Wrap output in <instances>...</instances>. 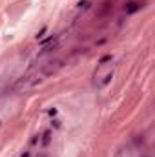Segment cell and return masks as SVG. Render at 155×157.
<instances>
[{
    "label": "cell",
    "instance_id": "cell-7",
    "mask_svg": "<svg viewBox=\"0 0 155 157\" xmlns=\"http://www.w3.org/2000/svg\"><path fill=\"white\" fill-rule=\"evenodd\" d=\"M20 157H31V150L28 148V150H24L22 154H20Z\"/></svg>",
    "mask_w": 155,
    "mask_h": 157
},
{
    "label": "cell",
    "instance_id": "cell-3",
    "mask_svg": "<svg viewBox=\"0 0 155 157\" xmlns=\"http://www.w3.org/2000/svg\"><path fill=\"white\" fill-rule=\"evenodd\" d=\"M89 0H82V2H78V9H82V11H86L88 7H89Z\"/></svg>",
    "mask_w": 155,
    "mask_h": 157
},
{
    "label": "cell",
    "instance_id": "cell-1",
    "mask_svg": "<svg viewBox=\"0 0 155 157\" xmlns=\"http://www.w3.org/2000/svg\"><path fill=\"white\" fill-rule=\"evenodd\" d=\"M51 139H53V130H51V128H47V130L40 135V141H39L40 146H42V148H47V146H49V143H51Z\"/></svg>",
    "mask_w": 155,
    "mask_h": 157
},
{
    "label": "cell",
    "instance_id": "cell-8",
    "mask_svg": "<svg viewBox=\"0 0 155 157\" xmlns=\"http://www.w3.org/2000/svg\"><path fill=\"white\" fill-rule=\"evenodd\" d=\"M40 157H46V155H40Z\"/></svg>",
    "mask_w": 155,
    "mask_h": 157
},
{
    "label": "cell",
    "instance_id": "cell-5",
    "mask_svg": "<svg viewBox=\"0 0 155 157\" xmlns=\"http://www.w3.org/2000/svg\"><path fill=\"white\" fill-rule=\"evenodd\" d=\"M60 126V121L59 119H55V121H51V130H57Z\"/></svg>",
    "mask_w": 155,
    "mask_h": 157
},
{
    "label": "cell",
    "instance_id": "cell-2",
    "mask_svg": "<svg viewBox=\"0 0 155 157\" xmlns=\"http://www.w3.org/2000/svg\"><path fill=\"white\" fill-rule=\"evenodd\" d=\"M137 11H141V2H128L126 7H124V13L130 17V15H135Z\"/></svg>",
    "mask_w": 155,
    "mask_h": 157
},
{
    "label": "cell",
    "instance_id": "cell-4",
    "mask_svg": "<svg viewBox=\"0 0 155 157\" xmlns=\"http://www.w3.org/2000/svg\"><path fill=\"white\" fill-rule=\"evenodd\" d=\"M46 31H47V26H44V28H42V29H40L39 33H37V40H39V39H42V37H44V33H46Z\"/></svg>",
    "mask_w": 155,
    "mask_h": 157
},
{
    "label": "cell",
    "instance_id": "cell-6",
    "mask_svg": "<svg viewBox=\"0 0 155 157\" xmlns=\"http://www.w3.org/2000/svg\"><path fill=\"white\" fill-rule=\"evenodd\" d=\"M47 115H49V117H55V115H57V108H51V110H47Z\"/></svg>",
    "mask_w": 155,
    "mask_h": 157
}]
</instances>
